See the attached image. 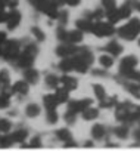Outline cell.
<instances>
[{"label":"cell","instance_id":"cell-16","mask_svg":"<svg viewBox=\"0 0 140 151\" xmlns=\"http://www.w3.org/2000/svg\"><path fill=\"white\" fill-rule=\"evenodd\" d=\"M43 104H44V108L46 110H56L59 105H60V102L58 101V98H56V95L55 93H49V95H44V98H43Z\"/></svg>","mask_w":140,"mask_h":151},{"label":"cell","instance_id":"cell-19","mask_svg":"<svg viewBox=\"0 0 140 151\" xmlns=\"http://www.w3.org/2000/svg\"><path fill=\"white\" fill-rule=\"evenodd\" d=\"M59 70L63 73H71L74 71V62H72V56L68 58H62V61L59 62Z\"/></svg>","mask_w":140,"mask_h":151},{"label":"cell","instance_id":"cell-45","mask_svg":"<svg viewBox=\"0 0 140 151\" xmlns=\"http://www.w3.org/2000/svg\"><path fill=\"white\" fill-rule=\"evenodd\" d=\"M63 147H65V148H72V147L75 148V147H77V142H75L74 139H71V141H66V142H63Z\"/></svg>","mask_w":140,"mask_h":151},{"label":"cell","instance_id":"cell-10","mask_svg":"<svg viewBox=\"0 0 140 151\" xmlns=\"http://www.w3.org/2000/svg\"><path fill=\"white\" fill-rule=\"evenodd\" d=\"M30 92V83H27L25 80H19L15 85H12L11 88V93L12 95H19V96H25Z\"/></svg>","mask_w":140,"mask_h":151},{"label":"cell","instance_id":"cell-46","mask_svg":"<svg viewBox=\"0 0 140 151\" xmlns=\"http://www.w3.org/2000/svg\"><path fill=\"white\" fill-rule=\"evenodd\" d=\"M133 138H134L136 141H139V142H140V126H139V127H136V129L133 130Z\"/></svg>","mask_w":140,"mask_h":151},{"label":"cell","instance_id":"cell-50","mask_svg":"<svg viewBox=\"0 0 140 151\" xmlns=\"http://www.w3.org/2000/svg\"><path fill=\"white\" fill-rule=\"evenodd\" d=\"M84 147H89V148H90V147H93V142H86Z\"/></svg>","mask_w":140,"mask_h":151},{"label":"cell","instance_id":"cell-42","mask_svg":"<svg viewBox=\"0 0 140 151\" xmlns=\"http://www.w3.org/2000/svg\"><path fill=\"white\" fill-rule=\"evenodd\" d=\"M3 2H5L6 8H11V9H14V8H16V6H18L19 0H3Z\"/></svg>","mask_w":140,"mask_h":151},{"label":"cell","instance_id":"cell-20","mask_svg":"<svg viewBox=\"0 0 140 151\" xmlns=\"http://www.w3.org/2000/svg\"><path fill=\"white\" fill-rule=\"evenodd\" d=\"M112 133H114L117 138H119V139H125V138L130 135V127H128V124L122 123L121 126H118V127H114Z\"/></svg>","mask_w":140,"mask_h":151},{"label":"cell","instance_id":"cell-35","mask_svg":"<svg viewBox=\"0 0 140 151\" xmlns=\"http://www.w3.org/2000/svg\"><path fill=\"white\" fill-rule=\"evenodd\" d=\"M58 120H59V114H58V111H56V110H47L46 122L50 123V124H55V123H58Z\"/></svg>","mask_w":140,"mask_h":151},{"label":"cell","instance_id":"cell-34","mask_svg":"<svg viewBox=\"0 0 140 151\" xmlns=\"http://www.w3.org/2000/svg\"><path fill=\"white\" fill-rule=\"evenodd\" d=\"M63 120L66 124H74L77 122V113H74L71 110H66V113L63 114Z\"/></svg>","mask_w":140,"mask_h":151},{"label":"cell","instance_id":"cell-40","mask_svg":"<svg viewBox=\"0 0 140 151\" xmlns=\"http://www.w3.org/2000/svg\"><path fill=\"white\" fill-rule=\"evenodd\" d=\"M66 36H68V30H65L63 25H60L56 31V37L59 42H66Z\"/></svg>","mask_w":140,"mask_h":151},{"label":"cell","instance_id":"cell-44","mask_svg":"<svg viewBox=\"0 0 140 151\" xmlns=\"http://www.w3.org/2000/svg\"><path fill=\"white\" fill-rule=\"evenodd\" d=\"M80 2H81V0H65V5H66V6L74 8V6H78V5H80Z\"/></svg>","mask_w":140,"mask_h":151},{"label":"cell","instance_id":"cell-49","mask_svg":"<svg viewBox=\"0 0 140 151\" xmlns=\"http://www.w3.org/2000/svg\"><path fill=\"white\" fill-rule=\"evenodd\" d=\"M6 39H8V37H6V33L0 31V45H3V42H5Z\"/></svg>","mask_w":140,"mask_h":151},{"label":"cell","instance_id":"cell-18","mask_svg":"<svg viewBox=\"0 0 140 151\" xmlns=\"http://www.w3.org/2000/svg\"><path fill=\"white\" fill-rule=\"evenodd\" d=\"M133 11H134V8H133V5H131V0H128L127 3H124L121 8H118V12H119V15H121V19H128V18L131 17Z\"/></svg>","mask_w":140,"mask_h":151},{"label":"cell","instance_id":"cell-38","mask_svg":"<svg viewBox=\"0 0 140 151\" xmlns=\"http://www.w3.org/2000/svg\"><path fill=\"white\" fill-rule=\"evenodd\" d=\"M102 6H103V9L106 12H109V11H112V9L117 8V0H102Z\"/></svg>","mask_w":140,"mask_h":151},{"label":"cell","instance_id":"cell-30","mask_svg":"<svg viewBox=\"0 0 140 151\" xmlns=\"http://www.w3.org/2000/svg\"><path fill=\"white\" fill-rule=\"evenodd\" d=\"M25 114H27V117L34 119V117H37V116L40 114V107H38L37 104L31 102V104L27 105V108H25Z\"/></svg>","mask_w":140,"mask_h":151},{"label":"cell","instance_id":"cell-51","mask_svg":"<svg viewBox=\"0 0 140 151\" xmlns=\"http://www.w3.org/2000/svg\"><path fill=\"white\" fill-rule=\"evenodd\" d=\"M106 147H111V148H114V147H118V145H117V144H111V142H109V144H106Z\"/></svg>","mask_w":140,"mask_h":151},{"label":"cell","instance_id":"cell-47","mask_svg":"<svg viewBox=\"0 0 140 151\" xmlns=\"http://www.w3.org/2000/svg\"><path fill=\"white\" fill-rule=\"evenodd\" d=\"M6 18H8V12H5V9H0V24L6 22Z\"/></svg>","mask_w":140,"mask_h":151},{"label":"cell","instance_id":"cell-2","mask_svg":"<svg viewBox=\"0 0 140 151\" xmlns=\"http://www.w3.org/2000/svg\"><path fill=\"white\" fill-rule=\"evenodd\" d=\"M117 34L121 39L128 40V42L137 39V36L140 34V19L139 18H130V21L125 25H122L117 30Z\"/></svg>","mask_w":140,"mask_h":151},{"label":"cell","instance_id":"cell-23","mask_svg":"<svg viewBox=\"0 0 140 151\" xmlns=\"http://www.w3.org/2000/svg\"><path fill=\"white\" fill-rule=\"evenodd\" d=\"M55 135H56V138H58L59 141H62V142H66V141H71V139H72L71 130H69V129H65V127L58 129Z\"/></svg>","mask_w":140,"mask_h":151},{"label":"cell","instance_id":"cell-12","mask_svg":"<svg viewBox=\"0 0 140 151\" xmlns=\"http://www.w3.org/2000/svg\"><path fill=\"white\" fill-rule=\"evenodd\" d=\"M38 77H40V74H38V71H37L36 68H33V67L25 68V71H24V80H25L27 83L36 85V83L38 82Z\"/></svg>","mask_w":140,"mask_h":151},{"label":"cell","instance_id":"cell-24","mask_svg":"<svg viewBox=\"0 0 140 151\" xmlns=\"http://www.w3.org/2000/svg\"><path fill=\"white\" fill-rule=\"evenodd\" d=\"M99 64H100L105 70H108V68H111V67L114 65V56L106 52V53H103V55L99 56Z\"/></svg>","mask_w":140,"mask_h":151},{"label":"cell","instance_id":"cell-52","mask_svg":"<svg viewBox=\"0 0 140 151\" xmlns=\"http://www.w3.org/2000/svg\"><path fill=\"white\" fill-rule=\"evenodd\" d=\"M0 56H2V45H0Z\"/></svg>","mask_w":140,"mask_h":151},{"label":"cell","instance_id":"cell-7","mask_svg":"<svg viewBox=\"0 0 140 151\" xmlns=\"http://www.w3.org/2000/svg\"><path fill=\"white\" fill-rule=\"evenodd\" d=\"M78 52V46L72 45V43H68V42H60V45L56 47V53L60 58H68V56H72Z\"/></svg>","mask_w":140,"mask_h":151},{"label":"cell","instance_id":"cell-15","mask_svg":"<svg viewBox=\"0 0 140 151\" xmlns=\"http://www.w3.org/2000/svg\"><path fill=\"white\" fill-rule=\"evenodd\" d=\"M75 25H77V28L81 30L83 33H92L93 25H95V21H93V19H89V18H81V19H77Z\"/></svg>","mask_w":140,"mask_h":151},{"label":"cell","instance_id":"cell-6","mask_svg":"<svg viewBox=\"0 0 140 151\" xmlns=\"http://www.w3.org/2000/svg\"><path fill=\"white\" fill-rule=\"evenodd\" d=\"M93 104V99L90 98H83V99H69L68 101V110H71L74 113H83L87 107Z\"/></svg>","mask_w":140,"mask_h":151},{"label":"cell","instance_id":"cell-33","mask_svg":"<svg viewBox=\"0 0 140 151\" xmlns=\"http://www.w3.org/2000/svg\"><path fill=\"white\" fill-rule=\"evenodd\" d=\"M14 144H15V142H14V139H12L11 135L3 133V136H0V148H9V147H12Z\"/></svg>","mask_w":140,"mask_h":151},{"label":"cell","instance_id":"cell-5","mask_svg":"<svg viewBox=\"0 0 140 151\" xmlns=\"http://www.w3.org/2000/svg\"><path fill=\"white\" fill-rule=\"evenodd\" d=\"M139 64V59L136 55H127L121 59L119 62V76H122V77H125V76H128Z\"/></svg>","mask_w":140,"mask_h":151},{"label":"cell","instance_id":"cell-4","mask_svg":"<svg viewBox=\"0 0 140 151\" xmlns=\"http://www.w3.org/2000/svg\"><path fill=\"white\" fill-rule=\"evenodd\" d=\"M92 33L96 36V37H109L115 33V27L114 24L111 22H105V21H95V25H93V30Z\"/></svg>","mask_w":140,"mask_h":151},{"label":"cell","instance_id":"cell-32","mask_svg":"<svg viewBox=\"0 0 140 151\" xmlns=\"http://www.w3.org/2000/svg\"><path fill=\"white\" fill-rule=\"evenodd\" d=\"M100 102V107L102 108H114L117 104H118V98L117 96H106L105 99H102V101H99Z\"/></svg>","mask_w":140,"mask_h":151},{"label":"cell","instance_id":"cell-9","mask_svg":"<svg viewBox=\"0 0 140 151\" xmlns=\"http://www.w3.org/2000/svg\"><path fill=\"white\" fill-rule=\"evenodd\" d=\"M59 82L62 83V88H65L66 91H75L78 88V80L75 77H72V76H69L68 73H65L62 77H59Z\"/></svg>","mask_w":140,"mask_h":151},{"label":"cell","instance_id":"cell-31","mask_svg":"<svg viewBox=\"0 0 140 151\" xmlns=\"http://www.w3.org/2000/svg\"><path fill=\"white\" fill-rule=\"evenodd\" d=\"M93 92H95V95H96L97 101H102V99H105V98L108 96V95H106L105 88H103L102 85H99V83H95V85H93Z\"/></svg>","mask_w":140,"mask_h":151},{"label":"cell","instance_id":"cell-29","mask_svg":"<svg viewBox=\"0 0 140 151\" xmlns=\"http://www.w3.org/2000/svg\"><path fill=\"white\" fill-rule=\"evenodd\" d=\"M105 15H106V18H108V22H111V24H114V25L121 21V15H119V12H118V8H115V9L106 12Z\"/></svg>","mask_w":140,"mask_h":151},{"label":"cell","instance_id":"cell-54","mask_svg":"<svg viewBox=\"0 0 140 151\" xmlns=\"http://www.w3.org/2000/svg\"><path fill=\"white\" fill-rule=\"evenodd\" d=\"M0 136H2V133H0Z\"/></svg>","mask_w":140,"mask_h":151},{"label":"cell","instance_id":"cell-17","mask_svg":"<svg viewBox=\"0 0 140 151\" xmlns=\"http://www.w3.org/2000/svg\"><path fill=\"white\" fill-rule=\"evenodd\" d=\"M106 135H108L106 126H103V124H95L92 127V136H93V139H102Z\"/></svg>","mask_w":140,"mask_h":151},{"label":"cell","instance_id":"cell-1","mask_svg":"<svg viewBox=\"0 0 140 151\" xmlns=\"http://www.w3.org/2000/svg\"><path fill=\"white\" fill-rule=\"evenodd\" d=\"M37 53H38V46L36 43H28L25 46V49L19 53V56H18V59L15 62H16V65L19 68H24L25 70L28 67H33Z\"/></svg>","mask_w":140,"mask_h":151},{"label":"cell","instance_id":"cell-53","mask_svg":"<svg viewBox=\"0 0 140 151\" xmlns=\"http://www.w3.org/2000/svg\"><path fill=\"white\" fill-rule=\"evenodd\" d=\"M139 46H140V39H139Z\"/></svg>","mask_w":140,"mask_h":151},{"label":"cell","instance_id":"cell-37","mask_svg":"<svg viewBox=\"0 0 140 151\" xmlns=\"http://www.w3.org/2000/svg\"><path fill=\"white\" fill-rule=\"evenodd\" d=\"M31 33H33V36L36 37L37 42H44V40H46V34L43 33L41 28H38V27H33V28H31Z\"/></svg>","mask_w":140,"mask_h":151},{"label":"cell","instance_id":"cell-43","mask_svg":"<svg viewBox=\"0 0 140 151\" xmlns=\"http://www.w3.org/2000/svg\"><path fill=\"white\" fill-rule=\"evenodd\" d=\"M30 147H41V141H40V136H34L33 138V141H31V144H28Z\"/></svg>","mask_w":140,"mask_h":151},{"label":"cell","instance_id":"cell-39","mask_svg":"<svg viewBox=\"0 0 140 151\" xmlns=\"http://www.w3.org/2000/svg\"><path fill=\"white\" fill-rule=\"evenodd\" d=\"M56 19L59 21V24H60V25H63V27H65V24L68 22V12H66L65 9L59 11V12H58V17H56Z\"/></svg>","mask_w":140,"mask_h":151},{"label":"cell","instance_id":"cell-14","mask_svg":"<svg viewBox=\"0 0 140 151\" xmlns=\"http://www.w3.org/2000/svg\"><path fill=\"white\" fill-rule=\"evenodd\" d=\"M66 42L72 43V45H78L83 42V31L75 28V30H68V36H66Z\"/></svg>","mask_w":140,"mask_h":151},{"label":"cell","instance_id":"cell-41","mask_svg":"<svg viewBox=\"0 0 140 151\" xmlns=\"http://www.w3.org/2000/svg\"><path fill=\"white\" fill-rule=\"evenodd\" d=\"M92 74L96 76V77H106V76H108V73L105 71V68H103V70H99V68L96 70V68H93V70H92Z\"/></svg>","mask_w":140,"mask_h":151},{"label":"cell","instance_id":"cell-11","mask_svg":"<svg viewBox=\"0 0 140 151\" xmlns=\"http://www.w3.org/2000/svg\"><path fill=\"white\" fill-rule=\"evenodd\" d=\"M72 62H74V71H77V73H80V74H86V73L89 71V68H90V65H89L78 53L72 55Z\"/></svg>","mask_w":140,"mask_h":151},{"label":"cell","instance_id":"cell-36","mask_svg":"<svg viewBox=\"0 0 140 151\" xmlns=\"http://www.w3.org/2000/svg\"><path fill=\"white\" fill-rule=\"evenodd\" d=\"M12 129V123L8 119H0V133H9Z\"/></svg>","mask_w":140,"mask_h":151},{"label":"cell","instance_id":"cell-3","mask_svg":"<svg viewBox=\"0 0 140 151\" xmlns=\"http://www.w3.org/2000/svg\"><path fill=\"white\" fill-rule=\"evenodd\" d=\"M21 53V42L19 40H5L2 46V56L8 62H15Z\"/></svg>","mask_w":140,"mask_h":151},{"label":"cell","instance_id":"cell-25","mask_svg":"<svg viewBox=\"0 0 140 151\" xmlns=\"http://www.w3.org/2000/svg\"><path fill=\"white\" fill-rule=\"evenodd\" d=\"M55 91H56L55 95H56V98L60 104H65V102L69 101V91H66L65 88H56Z\"/></svg>","mask_w":140,"mask_h":151},{"label":"cell","instance_id":"cell-48","mask_svg":"<svg viewBox=\"0 0 140 151\" xmlns=\"http://www.w3.org/2000/svg\"><path fill=\"white\" fill-rule=\"evenodd\" d=\"M131 5H133V8H134L136 11L140 12V2H137V0H131Z\"/></svg>","mask_w":140,"mask_h":151},{"label":"cell","instance_id":"cell-13","mask_svg":"<svg viewBox=\"0 0 140 151\" xmlns=\"http://www.w3.org/2000/svg\"><path fill=\"white\" fill-rule=\"evenodd\" d=\"M105 50L109 53V55H112L114 58L115 56H119L121 53H122V50H124V47L117 42V40H111L106 46H105Z\"/></svg>","mask_w":140,"mask_h":151},{"label":"cell","instance_id":"cell-28","mask_svg":"<svg viewBox=\"0 0 140 151\" xmlns=\"http://www.w3.org/2000/svg\"><path fill=\"white\" fill-rule=\"evenodd\" d=\"M11 92L2 91V93H0V110H6L11 105Z\"/></svg>","mask_w":140,"mask_h":151},{"label":"cell","instance_id":"cell-8","mask_svg":"<svg viewBox=\"0 0 140 151\" xmlns=\"http://www.w3.org/2000/svg\"><path fill=\"white\" fill-rule=\"evenodd\" d=\"M21 19H22V15H21V12L16 11L15 8H14L11 12H8V18H6V27H8V30H15V28H18V25L21 24Z\"/></svg>","mask_w":140,"mask_h":151},{"label":"cell","instance_id":"cell-21","mask_svg":"<svg viewBox=\"0 0 140 151\" xmlns=\"http://www.w3.org/2000/svg\"><path fill=\"white\" fill-rule=\"evenodd\" d=\"M11 85V76L8 70H0V91H6Z\"/></svg>","mask_w":140,"mask_h":151},{"label":"cell","instance_id":"cell-26","mask_svg":"<svg viewBox=\"0 0 140 151\" xmlns=\"http://www.w3.org/2000/svg\"><path fill=\"white\" fill-rule=\"evenodd\" d=\"M81 114H83V119H84V120H95V119L99 117V110H97V108H93V107L90 105V107H87Z\"/></svg>","mask_w":140,"mask_h":151},{"label":"cell","instance_id":"cell-27","mask_svg":"<svg viewBox=\"0 0 140 151\" xmlns=\"http://www.w3.org/2000/svg\"><path fill=\"white\" fill-rule=\"evenodd\" d=\"M44 82H46V86L47 88H50V89H56L58 86H59V77L56 74H47L46 76V79H44Z\"/></svg>","mask_w":140,"mask_h":151},{"label":"cell","instance_id":"cell-22","mask_svg":"<svg viewBox=\"0 0 140 151\" xmlns=\"http://www.w3.org/2000/svg\"><path fill=\"white\" fill-rule=\"evenodd\" d=\"M11 136H12L14 142H24V141L28 138V130L24 129V127H21V129H16Z\"/></svg>","mask_w":140,"mask_h":151}]
</instances>
